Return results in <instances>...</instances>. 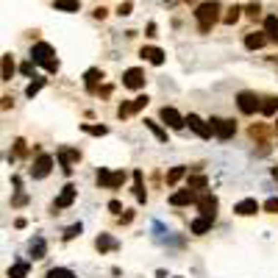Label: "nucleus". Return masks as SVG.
I'll return each mask as SVG.
<instances>
[{
	"instance_id": "obj_1",
	"label": "nucleus",
	"mask_w": 278,
	"mask_h": 278,
	"mask_svg": "<svg viewBox=\"0 0 278 278\" xmlns=\"http://www.w3.org/2000/svg\"><path fill=\"white\" fill-rule=\"evenodd\" d=\"M31 61H34V64H42L47 72H59L56 50H53V45H47V42H36L34 47H31Z\"/></svg>"
},
{
	"instance_id": "obj_2",
	"label": "nucleus",
	"mask_w": 278,
	"mask_h": 278,
	"mask_svg": "<svg viewBox=\"0 0 278 278\" xmlns=\"http://www.w3.org/2000/svg\"><path fill=\"white\" fill-rule=\"evenodd\" d=\"M195 17H198V31L200 34H208L211 25L220 20V6L214 0H208V3H200L198 9H195Z\"/></svg>"
},
{
	"instance_id": "obj_3",
	"label": "nucleus",
	"mask_w": 278,
	"mask_h": 278,
	"mask_svg": "<svg viewBox=\"0 0 278 278\" xmlns=\"http://www.w3.org/2000/svg\"><path fill=\"white\" fill-rule=\"evenodd\" d=\"M208 125H211V131H214V137L217 139H231L236 134V122L234 120H226V117H211L208 120Z\"/></svg>"
},
{
	"instance_id": "obj_4",
	"label": "nucleus",
	"mask_w": 278,
	"mask_h": 278,
	"mask_svg": "<svg viewBox=\"0 0 278 278\" xmlns=\"http://www.w3.org/2000/svg\"><path fill=\"white\" fill-rule=\"evenodd\" d=\"M236 106H239V112L242 114H256V112H261V100L256 97V92H239L236 95Z\"/></svg>"
},
{
	"instance_id": "obj_5",
	"label": "nucleus",
	"mask_w": 278,
	"mask_h": 278,
	"mask_svg": "<svg viewBox=\"0 0 278 278\" xmlns=\"http://www.w3.org/2000/svg\"><path fill=\"white\" fill-rule=\"evenodd\" d=\"M159 117L170 125L173 131H181L184 125H186V120H184L181 114H178V109H173V106H162V112H159Z\"/></svg>"
},
{
	"instance_id": "obj_6",
	"label": "nucleus",
	"mask_w": 278,
	"mask_h": 278,
	"mask_svg": "<svg viewBox=\"0 0 278 278\" xmlns=\"http://www.w3.org/2000/svg\"><path fill=\"white\" fill-rule=\"evenodd\" d=\"M122 87L125 89H142L145 87V72L139 67H131L122 72Z\"/></svg>"
},
{
	"instance_id": "obj_7",
	"label": "nucleus",
	"mask_w": 278,
	"mask_h": 278,
	"mask_svg": "<svg viewBox=\"0 0 278 278\" xmlns=\"http://www.w3.org/2000/svg\"><path fill=\"white\" fill-rule=\"evenodd\" d=\"M53 170V156H47V153H42V156L34 162V167H31V175L34 178H47Z\"/></svg>"
},
{
	"instance_id": "obj_8",
	"label": "nucleus",
	"mask_w": 278,
	"mask_h": 278,
	"mask_svg": "<svg viewBox=\"0 0 278 278\" xmlns=\"http://www.w3.org/2000/svg\"><path fill=\"white\" fill-rule=\"evenodd\" d=\"M198 208H200V214H203V217H217V198H214V195H200L198 198Z\"/></svg>"
},
{
	"instance_id": "obj_9",
	"label": "nucleus",
	"mask_w": 278,
	"mask_h": 278,
	"mask_svg": "<svg viewBox=\"0 0 278 278\" xmlns=\"http://www.w3.org/2000/svg\"><path fill=\"white\" fill-rule=\"evenodd\" d=\"M186 122H189V128L195 131V134H198L200 139H211V137H214L211 125H208V122H203V120L198 117V114H189V117H186Z\"/></svg>"
},
{
	"instance_id": "obj_10",
	"label": "nucleus",
	"mask_w": 278,
	"mask_h": 278,
	"mask_svg": "<svg viewBox=\"0 0 278 278\" xmlns=\"http://www.w3.org/2000/svg\"><path fill=\"white\" fill-rule=\"evenodd\" d=\"M75 195H78V189L72 186V184H67L64 189H61V195L56 198V203H53V211H59V208H67L75 203Z\"/></svg>"
},
{
	"instance_id": "obj_11",
	"label": "nucleus",
	"mask_w": 278,
	"mask_h": 278,
	"mask_svg": "<svg viewBox=\"0 0 278 278\" xmlns=\"http://www.w3.org/2000/svg\"><path fill=\"white\" fill-rule=\"evenodd\" d=\"M170 203L173 206H189V203H198V195H195V189H178V192H173L170 195Z\"/></svg>"
},
{
	"instance_id": "obj_12",
	"label": "nucleus",
	"mask_w": 278,
	"mask_h": 278,
	"mask_svg": "<svg viewBox=\"0 0 278 278\" xmlns=\"http://www.w3.org/2000/svg\"><path fill=\"white\" fill-rule=\"evenodd\" d=\"M59 162H61V167H64V173H72V164L81 162V153L75 148H61L59 150Z\"/></svg>"
},
{
	"instance_id": "obj_13",
	"label": "nucleus",
	"mask_w": 278,
	"mask_h": 278,
	"mask_svg": "<svg viewBox=\"0 0 278 278\" xmlns=\"http://www.w3.org/2000/svg\"><path fill=\"white\" fill-rule=\"evenodd\" d=\"M234 211L239 214V217H251V214L259 211V200L256 198H245V200H239V203L234 206Z\"/></svg>"
},
{
	"instance_id": "obj_14",
	"label": "nucleus",
	"mask_w": 278,
	"mask_h": 278,
	"mask_svg": "<svg viewBox=\"0 0 278 278\" xmlns=\"http://www.w3.org/2000/svg\"><path fill=\"white\" fill-rule=\"evenodd\" d=\"M139 56H142V59L145 61H150V64H156V67H162V64H164V50H159V47H142V50H139Z\"/></svg>"
},
{
	"instance_id": "obj_15",
	"label": "nucleus",
	"mask_w": 278,
	"mask_h": 278,
	"mask_svg": "<svg viewBox=\"0 0 278 278\" xmlns=\"http://www.w3.org/2000/svg\"><path fill=\"white\" fill-rule=\"evenodd\" d=\"M100 78H103V72H100L97 67H92V70H87V72H84V84H87L89 92H97V84H100Z\"/></svg>"
},
{
	"instance_id": "obj_16",
	"label": "nucleus",
	"mask_w": 278,
	"mask_h": 278,
	"mask_svg": "<svg viewBox=\"0 0 278 278\" xmlns=\"http://www.w3.org/2000/svg\"><path fill=\"white\" fill-rule=\"evenodd\" d=\"M264 34H267L270 42H278V17L276 14H267V17H264Z\"/></svg>"
},
{
	"instance_id": "obj_17",
	"label": "nucleus",
	"mask_w": 278,
	"mask_h": 278,
	"mask_svg": "<svg viewBox=\"0 0 278 278\" xmlns=\"http://www.w3.org/2000/svg\"><path fill=\"white\" fill-rule=\"evenodd\" d=\"M211 226H214V220H211V217H203V214H200V217L198 220H192V234H206V231H211Z\"/></svg>"
},
{
	"instance_id": "obj_18",
	"label": "nucleus",
	"mask_w": 278,
	"mask_h": 278,
	"mask_svg": "<svg viewBox=\"0 0 278 278\" xmlns=\"http://www.w3.org/2000/svg\"><path fill=\"white\" fill-rule=\"evenodd\" d=\"M264 42H267V34H256L253 31V34L245 36V47L248 50H259V47H264Z\"/></svg>"
},
{
	"instance_id": "obj_19",
	"label": "nucleus",
	"mask_w": 278,
	"mask_h": 278,
	"mask_svg": "<svg viewBox=\"0 0 278 278\" xmlns=\"http://www.w3.org/2000/svg\"><path fill=\"white\" fill-rule=\"evenodd\" d=\"M134 192H137L139 203H145V200H148V192H145V184H142V173H139V170H134Z\"/></svg>"
},
{
	"instance_id": "obj_20",
	"label": "nucleus",
	"mask_w": 278,
	"mask_h": 278,
	"mask_svg": "<svg viewBox=\"0 0 278 278\" xmlns=\"http://www.w3.org/2000/svg\"><path fill=\"white\" fill-rule=\"evenodd\" d=\"M145 128H148L150 134H153V137L159 139V142H167V131L162 128V125H159L156 120H145Z\"/></svg>"
},
{
	"instance_id": "obj_21",
	"label": "nucleus",
	"mask_w": 278,
	"mask_h": 278,
	"mask_svg": "<svg viewBox=\"0 0 278 278\" xmlns=\"http://www.w3.org/2000/svg\"><path fill=\"white\" fill-rule=\"evenodd\" d=\"M6 276H9V278H25L28 276V261H14Z\"/></svg>"
},
{
	"instance_id": "obj_22",
	"label": "nucleus",
	"mask_w": 278,
	"mask_h": 278,
	"mask_svg": "<svg viewBox=\"0 0 278 278\" xmlns=\"http://www.w3.org/2000/svg\"><path fill=\"white\" fill-rule=\"evenodd\" d=\"M276 112H278V97H264V100H261V114H264V117H273Z\"/></svg>"
},
{
	"instance_id": "obj_23",
	"label": "nucleus",
	"mask_w": 278,
	"mask_h": 278,
	"mask_svg": "<svg viewBox=\"0 0 278 278\" xmlns=\"http://www.w3.org/2000/svg\"><path fill=\"white\" fill-rule=\"evenodd\" d=\"M95 248H97L100 253H103V251H112V248H117V242H114V239H112L109 234H100V236L95 239Z\"/></svg>"
},
{
	"instance_id": "obj_24",
	"label": "nucleus",
	"mask_w": 278,
	"mask_h": 278,
	"mask_svg": "<svg viewBox=\"0 0 278 278\" xmlns=\"http://www.w3.org/2000/svg\"><path fill=\"white\" fill-rule=\"evenodd\" d=\"M45 253H47V245H45V239L36 236L34 242H31V256H34V259H45Z\"/></svg>"
},
{
	"instance_id": "obj_25",
	"label": "nucleus",
	"mask_w": 278,
	"mask_h": 278,
	"mask_svg": "<svg viewBox=\"0 0 278 278\" xmlns=\"http://www.w3.org/2000/svg\"><path fill=\"white\" fill-rule=\"evenodd\" d=\"M14 75V59H11V53H3V81H11Z\"/></svg>"
},
{
	"instance_id": "obj_26",
	"label": "nucleus",
	"mask_w": 278,
	"mask_h": 278,
	"mask_svg": "<svg viewBox=\"0 0 278 278\" xmlns=\"http://www.w3.org/2000/svg\"><path fill=\"white\" fill-rule=\"evenodd\" d=\"M56 11H81V0H56Z\"/></svg>"
},
{
	"instance_id": "obj_27",
	"label": "nucleus",
	"mask_w": 278,
	"mask_h": 278,
	"mask_svg": "<svg viewBox=\"0 0 278 278\" xmlns=\"http://www.w3.org/2000/svg\"><path fill=\"white\" fill-rule=\"evenodd\" d=\"M242 11H245V9H239V6H231V9L223 14V23H226V25H234L236 20L242 17Z\"/></svg>"
},
{
	"instance_id": "obj_28",
	"label": "nucleus",
	"mask_w": 278,
	"mask_h": 278,
	"mask_svg": "<svg viewBox=\"0 0 278 278\" xmlns=\"http://www.w3.org/2000/svg\"><path fill=\"white\" fill-rule=\"evenodd\" d=\"M184 175H186V167H173V170L167 173V184H170V186H175V184L181 181Z\"/></svg>"
},
{
	"instance_id": "obj_29",
	"label": "nucleus",
	"mask_w": 278,
	"mask_h": 278,
	"mask_svg": "<svg viewBox=\"0 0 278 278\" xmlns=\"http://www.w3.org/2000/svg\"><path fill=\"white\" fill-rule=\"evenodd\" d=\"M47 278H75V273L67 267H53V270H47Z\"/></svg>"
},
{
	"instance_id": "obj_30",
	"label": "nucleus",
	"mask_w": 278,
	"mask_h": 278,
	"mask_svg": "<svg viewBox=\"0 0 278 278\" xmlns=\"http://www.w3.org/2000/svg\"><path fill=\"white\" fill-rule=\"evenodd\" d=\"M186 186H189V189H206V186H208V181H206V175H192Z\"/></svg>"
},
{
	"instance_id": "obj_31",
	"label": "nucleus",
	"mask_w": 278,
	"mask_h": 278,
	"mask_svg": "<svg viewBox=\"0 0 278 278\" xmlns=\"http://www.w3.org/2000/svg\"><path fill=\"white\" fill-rule=\"evenodd\" d=\"M112 170H106V167H103V170H100V173H97V184H100V186H106V189H109V186H112Z\"/></svg>"
},
{
	"instance_id": "obj_32",
	"label": "nucleus",
	"mask_w": 278,
	"mask_h": 278,
	"mask_svg": "<svg viewBox=\"0 0 278 278\" xmlns=\"http://www.w3.org/2000/svg\"><path fill=\"white\" fill-rule=\"evenodd\" d=\"M251 137L259 139L261 145H264V139H267V128H264V125H251Z\"/></svg>"
},
{
	"instance_id": "obj_33",
	"label": "nucleus",
	"mask_w": 278,
	"mask_h": 278,
	"mask_svg": "<svg viewBox=\"0 0 278 278\" xmlns=\"http://www.w3.org/2000/svg\"><path fill=\"white\" fill-rule=\"evenodd\" d=\"M84 131H87V134H92V137H106V134H109V128H106V125H84Z\"/></svg>"
},
{
	"instance_id": "obj_34",
	"label": "nucleus",
	"mask_w": 278,
	"mask_h": 278,
	"mask_svg": "<svg viewBox=\"0 0 278 278\" xmlns=\"http://www.w3.org/2000/svg\"><path fill=\"white\" fill-rule=\"evenodd\" d=\"M148 103H150L148 95H139V97H134V100H131V109H134V112H142Z\"/></svg>"
},
{
	"instance_id": "obj_35",
	"label": "nucleus",
	"mask_w": 278,
	"mask_h": 278,
	"mask_svg": "<svg viewBox=\"0 0 278 278\" xmlns=\"http://www.w3.org/2000/svg\"><path fill=\"white\" fill-rule=\"evenodd\" d=\"M81 231H84V226H81V223H75V226H70L67 231H64V239H75Z\"/></svg>"
},
{
	"instance_id": "obj_36",
	"label": "nucleus",
	"mask_w": 278,
	"mask_h": 278,
	"mask_svg": "<svg viewBox=\"0 0 278 278\" xmlns=\"http://www.w3.org/2000/svg\"><path fill=\"white\" fill-rule=\"evenodd\" d=\"M45 87V78H39V81H34V84H28V89H25V95L28 97H34L36 92H39V89Z\"/></svg>"
},
{
	"instance_id": "obj_37",
	"label": "nucleus",
	"mask_w": 278,
	"mask_h": 278,
	"mask_svg": "<svg viewBox=\"0 0 278 278\" xmlns=\"http://www.w3.org/2000/svg\"><path fill=\"white\" fill-rule=\"evenodd\" d=\"M245 14H248V17H253V20H256V17H259V14H261V6H259V3H251V6H245Z\"/></svg>"
},
{
	"instance_id": "obj_38",
	"label": "nucleus",
	"mask_w": 278,
	"mask_h": 278,
	"mask_svg": "<svg viewBox=\"0 0 278 278\" xmlns=\"http://www.w3.org/2000/svg\"><path fill=\"white\" fill-rule=\"evenodd\" d=\"M264 211H270V214H278V198L264 200Z\"/></svg>"
},
{
	"instance_id": "obj_39",
	"label": "nucleus",
	"mask_w": 278,
	"mask_h": 278,
	"mask_svg": "<svg viewBox=\"0 0 278 278\" xmlns=\"http://www.w3.org/2000/svg\"><path fill=\"white\" fill-rule=\"evenodd\" d=\"M122 181H125V173L120 170V173L112 175V186H109V189H117V186H122Z\"/></svg>"
},
{
	"instance_id": "obj_40",
	"label": "nucleus",
	"mask_w": 278,
	"mask_h": 278,
	"mask_svg": "<svg viewBox=\"0 0 278 278\" xmlns=\"http://www.w3.org/2000/svg\"><path fill=\"white\" fill-rule=\"evenodd\" d=\"M131 9H134V3H131V0H125V3H120L117 14H120V17H128V14H131Z\"/></svg>"
},
{
	"instance_id": "obj_41",
	"label": "nucleus",
	"mask_w": 278,
	"mask_h": 278,
	"mask_svg": "<svg viewBox=\"0 0 278 278\" xmlns=\"http://www.w3.org/2000/svg\"><path fill=\"white\" fill-rule=\"evenodd\" d=\"M128 114H134L131 103H120V109H117V117H128Z\"/></svg>"
},
{
	"instance_id": "obj_42",
	"label": "nucleus",
	"mask_w": 278,
	"mask_h": 278,
	"mask_svg": "<svg viewBox=\"0 0 278 278\" xmlns=\"http://www.w3.org/2000/svg\"><path fill=\"white\" fill-rule=\"evenodd\" d=\"M34 70H36V64H34V61H25V64L20 67V72H25V75H34Z\"/></svg>"
},
{
	"instance_id": "obj_43",
	"label": "nucleus",
	"mask_w": 278,
	"mask_h": 278,
	"mask_svg": "<svg viewBox=\"0 0 278 278\" xmlns=\"http://www.w3.org/2000/svg\"><path fill=\"white\" fill-rule=\"evenodd\" d=\"M109 211H114V214H120V211H122L120 200H109Z\"/></svg>"
},
{
	"instance_id": "obj_44",
	"label": "nucleus",
	"mask_w": 278,
	"mask_h": 278,
	"mask_svg": "<svg viewBox=\"0 0 278 278\" xmlns=\"http://www.w3.org/2000/svg\"><path fill=\"white\" fill-rule=\"evenodd\" d=\"M14 145H17V156H25V142H23V139H17Z\"/></svg>"
},
{
	"instance_id": "obj_45",
	"label": "nucleus",
	"mask_w": 278,
	"mask_h": 278,
	"mask_svg": "<svg viewBox=\"0 0 278 278\" xmlns=\"http://www.w3.org/2000/svg\"><path fill=\"white\" fill-rule=\"evenodd\" d=\"M95 17L103 20V17H106V9H100V6H97V9H95Z\"/></svg>"
},
{
	"instance_id": "obj_46",
	"label": "nucleus",
	"mask_w": 278,
	"mask_h": 278,
	"mask_svg": "<svg viewBox=\"0 0 278 278\" xmlns=\"http://www.w3.org/2000/svg\"><path fill=\"white\" fill-rule=\"evenodd\" d=\"M273 173H276V175H278V167H276V170H273Z\"/></svg>"
}]
</instances>
